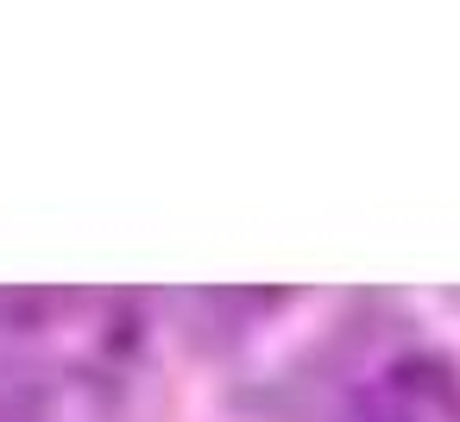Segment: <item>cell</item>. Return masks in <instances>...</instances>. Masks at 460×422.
Listing matches in <instances>:
<instances>
[{
    "label": "cell",
    "instance_id": "cell-1",
    "mask_svg": "<svg viewBox=\"0 0 460 422\" xmlns=\"http://www.w3.org/2000/svg\"><path fill=\"white\" fill-rule=\"evenodd\" d=\"M341 422H429V416H422L403 391H372V397H359Z\"/></svg>",
    "mask_w": 460,
    "mask_h": 422
}]
</instances>
